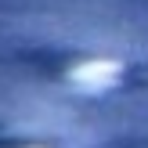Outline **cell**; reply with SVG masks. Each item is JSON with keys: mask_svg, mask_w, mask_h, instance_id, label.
I'll use <instances>...</instances> for the list:
<instances>
[{"mask_svg": "<svg viewBox=\"0 0 148 148\" xmlns=\"http://www.w3.org/2000/svg\"><path fill=\"white\" fill-rule=\"evenodd\" d=\"M119 62H112V58H90V62H79L69 69V79L76 87H87V90H105V87H112L116 79H119Z\"/></svg>", "mask_w": 148, "mask_h": 148, "instance_id": "cell-1", "label": "cell"}]
</instances>
